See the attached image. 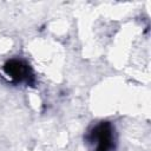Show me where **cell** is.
Instances as JSON below:
<instances>
[{"mask_svg":"<svg viewBox=\"0 0 151 151\" xmlns=\"http://www.w3.org/2000/svg\"><path fill=\"white\" fill-rule=\"evenodd\" d=\"M93 137H96L97 151H107V149L111 145V132H110L109 126L104 124L99 125L96 129Z\"/></svg>","mask_w":151,"mask_h":151,"instance_id":"6da1fadb","label":"cell"}]
</instances>
